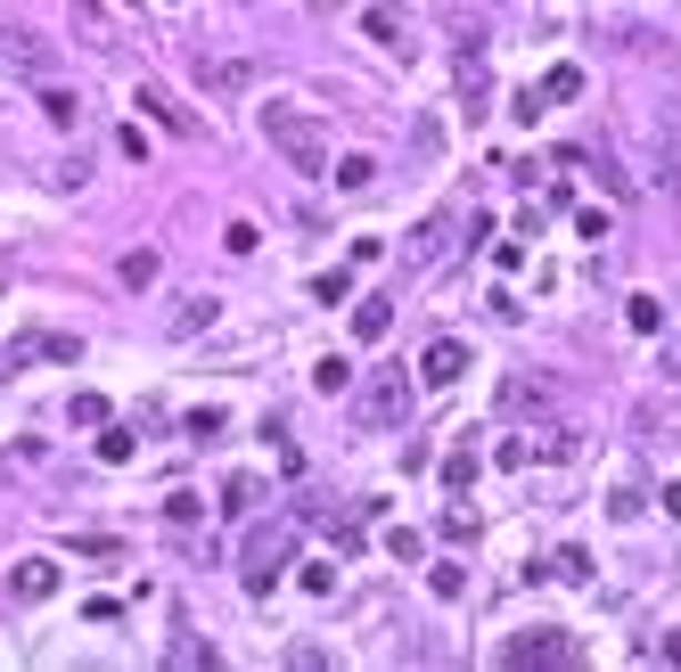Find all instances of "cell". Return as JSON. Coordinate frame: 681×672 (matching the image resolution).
Masks as SVG:
<instances>
[{"label":"cell","mask_w":681,"mask_h":672,"mask_svg":"<svg viewBox=\"0 0 681 672\" xmlns=\"http://www.w3.org/2000/svg\"><path fill=\"white\" fill-rule=\"evenodd\" d=\"M255 132L272 140V149L296 164L304 181L337 173V164H328V140H321V115H313V108H296V99H263V108H255Z\"/></svg>","instance_id":"obj_1"},{"label":"cell","mask_w":681,"mask_h":672,"mask_svg":"<svg viewBox=\"0 0 681 672\" xmlns=\"http://www.w3.org/2000/svg\"><path fill=\"white\" fill-rule=\"evenodd\" d=\"M296 533H304V517H263L255 533H246L238 574H246V591H255V599L279 591V566H287V550H296Z\"/></svg>","instance_id":"obj_2"},{"label":"cell","mask_w":681,"mask_h":672,"mask_svg":"<svg viewBox=\"0 0 681 672\" xmlns=\"http://www.w3.org/2000/svg\"><path fill=\"white\" fill-rule=\"evenodd\" d=\"M501 664H542V672H559V664H583V640L559 632V623H542V632L501 640Z\"/></svg>","instance_id":"obj_3"},{"label":"cell","mask_w":681,"mask_h":672,"mask_svg":"<svg viewBox=\"0 0 681 672\" xmlns=\"http://www.w3.org/2000/svg\"><path fill=\"white\" fill-rule=\"evenodd\" d=\"M67 17H74V41H82V50H123V41H140L108 0H67Z\"/></svg>","instance_id":"obj_4"},{"label":"cell","mask_w":681,"mask_h":672,"mask_svg":"<svg viewBox=\"0 0 681 672\" xmlns=\"http://www.w3.org/2000/svg\"><path fill=\"white\" fill-rule=\"evenodd\" d=\"M649 140H657V149H649V181L657 189H681V115L657 108L649 115Z\"/></svg>","instance_id":"obj_5"},{"label":"cell","mask_w":681,"mask_h":672,"mask_svg":"<svg viewBox=\"0 0 681 672\" xmlns=\"http://www.w3.org/2000/svg\"><path fill=\"white\" fill-rule=\"evenodd\" d=\"M460 377H468V345H460V336H436V345L419 353V386L427 394H451Z\"/></svg>","instance_id":"obj_6"},{"label":"cell","mask_w":681,"mask_h":672,"mask_svg":"<svg viewBox=\"0 0 681 672\" xmlns=\"http://www.w3.org/2000/svg\"><path fill=\"white\" fill-rule=\"evenodd\" d=\"M403 410H410V377H395V369H386L378 386L362 394V418H369V427H395Z\"/></svg>","instance_id":"obj_7"},{"label":"cell","mask_w":681,"mask_h":672,"mask_svg":"<svg viewBox=\"0 0 681 672\" xmlns=\"http://www.w3.org/2000/svg\"><path fill=\"white\" fill-rule=\"evenodd\" d=\"M17 362H82V336H67V328H26V336H17Z\"/></svg>","instance_id":"obj_8"},{"label":"cell","mask_w":681,"mask_h":672,"mask_svg":"<svg viewBox=\"0 0 681 672\" xmlns=\"http://www.w3.org/2000/svg\"><path fill=\"white\" fill-rule=\"evenodd\" d=\"M132 108H149L156 132H190V108H173V91H164V82H132Z\"/></svg>","instance_id":"obj_9"},{"label":"cell","mask_w":681,"mask_h":672,"mask_svg":"<svg viewBox=\"0 0 681 672\" xmlns=\"http://www.w3.org/2000/svg\"><path fill=\"white\" fill-rule=\"evenodd\" d=\"M460 115H485V41H460Z\"/></svg>","instance_id":"obj_10"},{"label":"cell","mask_w":681,"mask_h":672,"mask_svg":"<svg viewBox=\"0 0 681 672\" xmlns=\"http://www.w3.org/2000/svg\"><path fill=\"white\" fill-rule=\"evenodd\" d=\"M50 591H58V566H50V558H17V566H9V599L33 607V599H50Z\"/></svg>","instance_id":"obj_11"},{"label":"cell","mask_w":681,"mask_h":672,"mask_svg":"<svg viewBox=\"0 0 681 672\" xmlns=\"http://www.w3.org/2000/svg\"><path fill=\"white\" fill-rule=\"evenodd\" d=\"M41 115H50V132H82V91L74 82H41Z\"/></svg>","instance_id":"obj_12"},{"label":"cell","mask_w":681,"mask_h":672,"mask_svg":"<svg viewBox=\"0 0 681 672\" xmlns=\"http://www.w3.org/2000/svg\"><path fill=\"white\" fill-rule=\"evenodd\" d=\"M550 394H559L550 377H509V386H501V410H509V418H533V410H550Z\"/></svg>","instance_id":"obj_13"},{"label":"cell","mask_w":681,"mask_h":672,"mask_svg":"<svg viewBox=\"0 0 681 672\" xmlns=\"http://www.w3.org/2000/svg\"><path fill=\"white\" fill-rule=\"evenodd\" d=\"M362 33H369V41H386V50H410V17H403V9H386V0H378V9H362Z\"/></svg>","instance_id":"obj_14"},{"label":"cell","mask_w":681,"mask_h":672,"mask_svg":"<svg viewBox=\"0 0 681 672\" xmlns=\"http://www.w3.org/2000/svg\"><path fill=\"white\" fill-rule=\"evenodd\" d=\"M477 468H485L477 444H451V451H444V500H460L468 485H477Z\"/></svg>","instance_id":"obj_15"},{"label":"cell","mask_w":681,"mask_h":672,"mask_svg":"<svg viewBox=\"0 0 681 672\" xmlns=\"http://www.w3.org/2000/svg\"><path fill=\"white\" fill-rule=\"evenodd\" d=\"M190 67H197L205 91H222V99H238V91H246V67H231V58H190Z\"/></svg>","instance_id":"obj_16"},{"label":"cell","mask_w":681,"mask_h":672,"mask_svg":"<svg viewBox=\"0 0 681 672\" xmlns=\"http://www.w3.org/2000/svg\"><path fill=\"white\" fill-rule=\"evenodd\" d=\"M386 328H395V304H386V296L354 304V336H362V345H386Z\"/></svg>","instance_id":"obj_17"},{"label":"cell","mask_w":681,"mask_h":672,"mask_svg":"<svg viewBox=\"0 0 681 672\" xmlns=\"http://www.w3.org/2000/svg\"><path fill=\"white\" fill-rule=\"evenodd\" d=\"M354 386V362H345V353H321L313 362V394H345Z\"/></svg>","instance_id":"obj_18"},{"label":"cell","mask_w":681,"mask_h":672,"mask_svg":"<svg viewBox=\"0 0 681 672\" xmlns=\"http://www.w3.org/2000/svg\"><path fill=\"white\" fill-rule=\"evenodd\" d=\"M328 181H337L345 197H354V189H369V181H378V156H337V173H328Z\"/></svg>","instance_id":"obj_19"},{"label":"cell","mask_w":681,"mask_h":672,"mask_svg":"<svg viewBox=\"0 0 681 672\" xmlns=\"http://www.w3.org/2000/svg\"><path fill=\"white\" fill-rule=\"evenodd\" d=\"M296 582H304L313 599H328V591H337V566H328V558H304V566H296Z\"/></svg>","instance_id":"obj_20"},{"label":"cell","mask_w":681,"mask_h":672,"mask_svg":"<svg viewBox=\"0 0 681 672\" xmlns=\"http://www.w3.org/2000/svg\"><path fill=\"white\" fill-rule=\"evenodd\" d=\"M255 500H263V476H231V485H222V509H255Z\"/></svg>","instance_id":"obj_21"},{"label":"cell","mask_w":681,"mask_h":672,"mask_svg":"<svg viewBox=\"0 0 681 672\" xmlns=\"http://www.w3.org/2000/svg\"><path fill=\"white\" fill-rule=\"evenodd\" d=\"M542 99H583V67H550L542 74Z\"/></svg>","instance_id":"obj_22"},{"label":"cell","mask_w":681,"mask_h":672,"mask_svg":"<svg viewBox=\"0 0 681 672\" xmlns=\"http://www.w3.org/2000/svg\"><path fill=\"white\" fill-rule=\"evenodd\" d=\"M575 238L600 246V238H608V205H575Z\"/></svg>","instance_id":"obj_23"},{"label":"cell","mask_w":681,"mask_h":672,"mask_svg":"<svg viewBox=\"0 0 681 672\" xmlns=\"http://www.w3.org/2000/svg\"><path fill=\"white\" fill-rule=\"evenodd\" d=\"M58 550H82V558H115L123 541H108V533H58Z\"/></svg>","instance_id":"obj_24"},{"label":"cell","mask_w":681,"mask_h":672,"mask_svg":"<svg viewBox=\"0 0 681 672\" xmlns=\"http://www.w3.org/2000/svg\"><path fill=\"white\" fill-rule=\"evenodd\" d=\"M624 320L641 328V336H657V328H665V304H657V296H632V312H624Z\"/></svg>","instance_id":"obj_25"},{"label":"cell","mask_w":681,"mask_h":672,"mask_svg":"<svg viewBox=\"0 0 681 672\" xmlns=\"http://www.w3.org/2000/svg\"><path fill=\"white\" fill-rule=\"evenodd\" d=\"M550 574H559V582H591V550H559V558H550Z\"/></svg>","instance_id":"obj_26"},{"label":"cell","mask_w":681,"mask_h":672,"mask_svg":"<svg viewBox=\"0 0 681 672\" xmlns=\"http://www.w3.org/2000/svg\"><path fill=\"white\" fill-rule=\"evenodd\" d=\"M313 296H321V304H345V296H354V271H321Z\"/></svg>","instance_id":"obj_27"},{"label":"cell","mask_w":681,"mask_h":672,"mask_svg":"<svg viewBox=\"0 0 681 672\" xmlns=\"http://www.w3.org/2000/svg\"><path fill=\"white\" fill-rule=\"evenodd\" d=\"M156 279V255L149 246H132V255H123V287H149Z\"/></svg>","instance_id":"obj_28"},{"label":"cell","mask_w":681,"mask_h":672,"mask_svg":"<svg viewBox=\"0 0 681 672\" xmlns=\"http://www.w3.org/2000/svg\"><path fill=\"white\" fill-rule=\"evenodd\" d=\"M67 418H74V427H108V403H99V394H74Z\"/></svg>","instance_id":"obj_29"},{"label":"cell","mask_w":681,"mask_h":672,"mask_svg":"<svg viewBox=\"0 0 681 672\" xmlns=\"http://www.w3.org/2000/svg\"><path fill=\"white\" fill-rule=\"evenodd\" d=\"M197 328H214V296H197V304L173 320V336H197Z\"/></svg>","instance_id":"obj_30"},{"label":"cell","mask_w":681,"mask_h":672,"mask_svg":"<svg viewBox=\"0 0 681 672\" xmlns=\"http://www.w3.org/2000/svg\"><path fill=\"white\" fill-rule=\"evenodd\" d=\"M181 435H197V444H205V435H222V410H214V403L190 410V418H181Z\"/></svg>","instance_id":"obj_31"},{"label":"cell","mask_w":681,"mask_h":672,"mask_svg":"<svg viewBox=\"0 0 681 672\" xmlns=\"http://www.w3.org/2000/svg\"><path fill=\"white\" fill-rule=\"evenodd\" d=\"M132 451H140V444H132V435H123V427H115V435H99V459H108V468H123V459H132Z\"/></svg>","instance_id":"obj_32"},{"label":"cell","mask_w":681,"mask_h":672,"mask_svg":"<svg viewBox=\"0 0 681 672\" xmlns=\"http://www.w3.org/2000/svg\"><path fill=\"white\" fill-rule=\"evenodd\" d=\"M386 558L410 566V558H419V533H410V525H395V533H386Z\"/></svg>","instance_id":"obj_33"},{"label":"cell","mask_w":681,"mask_h":672,"mask_svg":"<svg viewBox=\"0 0 681 672\" xmlns=\"http://www.w3.org/2000/svg\"><path fill=\"white\" fill-rule=\"evenodd\" d=\"M427 582H436V599H460V591H468V574H460V566H436Z\"/></svg>","instance_id":"obj_34"},{"label":"cell","mask_w":681,"mask_h":672,"mask_svg":"<svg viewBox=\"0 0 681 672\" xmlns=\"http://www.w3.org/2000/svg\"><path fill=\"white\" fill-rule=\"evenodd\" d=\"M657 500H665V517L681 525V485H665V492H657Z\"/></svg>","instance_id":"obj_35"},{"label":"cell","mask_w":681,"mask_h":672,"mask_svg":"<svg viewBox=\"0 0 681 672\" xmlns=\"http://www.w3.org/2000/svg\"><path fill=\"white\" fill-rule=\"evenodd\" d=\"M0 377H17V345H0Z\"/></svg>","instance_id":"obj_36"}]
</instances>
